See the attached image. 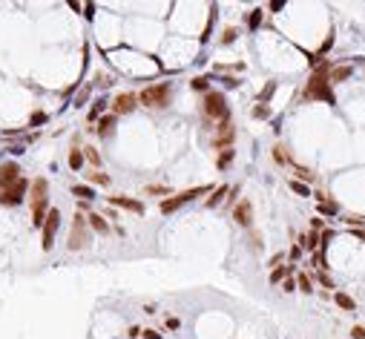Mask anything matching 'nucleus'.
<instances>
[{
    "mask_svg": "<svg viewBox=\"0 0 365 339\" xmlns=\"http://www.w3.org/2000/svg\"><path fill=\"white\" fill-rule=\"evenodd\" d=\"M328 75H331V67H328V64H322V67L311 75L308 86H305V98H319V101H325V103L336 101V98H333V92H331V86H328Z\"/></svg>",
    "mask_w": 365,
    "mask_h": 339,
    "instance_id": "f257e3e1",
    "label": "nucleus"
},
{
    "mask_svg": "<svg viewBox=\"0 0 365 339\" xmlns=\"http://www.w3.org/2000/svg\"><path fill=\"white\" fill-rule=\"evenodd\" d=\"M138 101L144 103V106H167V103H170V84L147 86V89L138 95Z\"/></svg>",
    "mask_w": 365,
    "mask_h": 339,
    "instance_id": "f03ea898",
    "label": "nucleus"
},
{
    "mask_svg": "<svg viewBox=\"0 0 365 339\" xmlns=\"http://www.w3.org/2000/svg\"><path fill=\"white\" fill-rule=\"evenodd\" d=\"M204 115L227 121V103H224V95H221V92H207V95H204Z\"/></svg>",
    "mask_w": 365,
    "mask_h": 339,
    "instance_id": "7ed1b4c3",
    "label": "nucleus"
},
{
    "mask_svg": "<svg viewBox=\"0 0 365 339\" xmlns=\"http://www.w3.org/2000/svg\"><path fill=\"white\" fill-rule=\"evenodd\" d=\"M58 227H61V213L52 207V210H46V219H43V227H40V230H43V250H52Z\"/></svg>",
    "mask_w": 365,
    "mask_h": 339,
    "instance_id": "20e7f679",
    "label": "nucleus"
},
{
    "mask_svg": "<svg viewBox=\"0 0 365 339\" xmlns=\"http://www.w3.org/2000/svg\"><path fill=\"white\" fill-rule=\"evenodd\" d=\"M26 190H29V181H26V178H17L9 190H3V193H0V204H6V207L20 204L23 199H26Z\"/></svg>",
    "mask_w": 365,
    "mask_h": 339,
    "instance_id": "39448f33",
    "label": "nucleus"
},
{
    "mask_svg": "<svg viewBox=\"0 0 365 339\" xmlns=\"http://www.w3.org/2000/svg\"><path fill=\"white\" fill-rule=\"evenodd\" d=\"M86 241H89V233H86V221H83V216L78 213V216H75V221H72L69 247H72V250H81V247H86Z\"/></svg>",
    "mask_w": 365,
    "mask_h": 339,
    "instance_id": "423d86ee",
    "label": "nucleus"
},
{
    "mask_svg": "<svg viewBox=\"0 0 365 339\" xmlns=\"http://www.w3.org/2000/svg\"><path fill=\"white\" fill-rule=\"evenodd\" d=\"M201 193H207V187H196V190H187V193H179V196L167 199V202H161V213H173V210H179L184 202L196 199V196H201Z\"/></svg>",
    "mask_w": 365,
    "mask_h": 339,
    "instance_id": "0eeeda50",
    "label": "nucleus"
},
{
    "mask_svg": "<svg viewBox=\"0 0 365 339\" xmlns=\"http://www.w3.org/2000/svg\"><path fill=\"white\" fill-rule=\"evenodd\" d=\"M17 178H20V167H17V161H6V164H0V193H3V190H9Z\"/></svg>",
    "mask_w": 365,
    "mask_h": 339,
    "instance_id": "6e6552de",
    "label": "nucleus"
},
{
    "mask_svg": "<svg viewBox=\"0 0 365 339\" xmlns=\"http://www.w3.org/2000/svg\"><path fill=\"white\" fill-rule=\"evenodd\" d=\"M135 101H138V98H135L133 92H124V95H118V98H115L112 109H115L118 115H121V112H133V109H135Z\"/></svg>",
    "mask_w": 365,
    "mask_h": 339,
    "instance_id": "1a4fd4ad",
    "label": "nucleus"
},
{
    "mask_svg": "<svg viewBox=\"0 0 365 339\" xmlns=\"http://www.w3.org/2000/svg\"><path fill=\"white\" fill-rule=\"evenodd\" d=\"M250 216H253V207H250V202H239V204H236L233 219L239 221L242 227H248V224H250Z\"/></svg>",
    "mask_w": 365,
    "mask_h": 339,
    "instance_id": "9d476101",
    "label": "nucleus"
},
{
    "mask_svg": "<svg viewBox=\"0 0 365 339\" xmlns=\"http://www.w3.org/2000/svg\"><path fill=\"white\" fill-rule=\"evenodd\" d=\"M110 202L115 207H124V210H133V213H144V204L135 202V199H127V196H110Z\"/></svg>",
    "mask_w": 365,
    "mask_h": 339,
    "instance_id": "9b49d317",
    "label": "nucleus"
},
{
    "mask_svg": "<svg viewBox=\"0 0 365 339\" xmlns=\"http://www.w3.org/2000/svg\"><path fill=\"white\" fill-rule=\"evenodd\" d=\"M233 141V127L227 121H221V127H219V138L213 141V147H227Z\"/></svg>",
    "mask_w": 365,
    "mask_h": 339,
    "instance_id": "f8f14e48",
    "label": "nucleus"
},
{
    "mask_svg": "<svg viewBox=\"0 0 365 339\" xmlns=\"http://www.w3.org/2000/svg\"><path fill=\"white\" fill-rule=\"evenodd\" d=\"M46 178H35L32 181V196H29V199H32V204H37V202H43V199H46Z\"/></svg>",
    "mask_w": 365,
    "mask_h": 339,
    "instance_id": "ddd939ff",
    "label": "nucleus"
},
{
    "mask_svg": "<svg viewBox=\"0 0 365 339\" xmlns=\"http://www.w3.org/2000/svg\"><path fill=\"white\" fill-rule=\"evenodd\" d=\"M89 224H92V230H98V233H110V224H107L104 216H98V213L89 216Z\"/></svg>",
    "mask_w": 365,
    "mask_h": 339,
    "instance_id": "4468645a",
    "label": "nucleus"
},
{
    "mask_svg": "<svg viewBox=\"0 0 365 339\" xmlns=\"http://www.w3.org/2000/svg\"><path fill=\"white\" fill-rule=\"evenodd\" d=\"M112 127H115V115H107V118L98 121V133H101V136H110V133H112Z\"/></svg>",
    "mask_w": 365,
    "mask_h": 339,
    "instance_id": "2eb2a0df",
    "label": "nucleus"
},
{
    "mask_svg": "<svg viewBox=\"0 0 365 339\" xmlns=\"http://www.w3.org/2000/svg\"><path fill=\"white\" fill-rule=\"evenodd\" d=\"M351 72H354L351 67H336V69L331 72V75H328V81H345V78H348Z\"/></svg>",
    "mask_w": 365,
    "mask_h": 339,
    "instance_id": "dca6fc26",
    "label": "nucleus"
},
{
    "mask_svg": "<svg viewBox=\"0 0 365 339\" xmlns=\"http://www.w3.org/2000/svg\"><path fill=\"white\" fill-rule=\"evenodd\" d=\"M305 250H316V244H319V236L316 233H308V236H302V241H299Z\"/></svg>",
    "mask_w": 365,
    "mask_h": 339,
    "instance_id": "f3484780",
    "label": "nucleus"
},
{
    "mask_svg": "<svg viewBox=\"0 0 365 339\" xmlns=\"http://www.w3.org/2000/svg\"><path fill=\"white\" fill-rule=\"evenodd\" d=\"M69 167H72V170H81L83 167V153H81V150H72V153H69Z\"/></svg>",
    "mask_w": 365,
    "mask_h": 339,
    "instance_id": "a211bd4d",
    "label": "nucleus"
},
{
    "mask_svg": "<svg viewBox=\"0 0 365 339\" xmlns=\"http://www.w3.org/2000/svg\"><path fill=\"white\" fill-rule=\"evenodd\" d=\"M227 193H230V190H227V187H219L216 193H213V196H210V199H207V207H216V204L221 202V199H224V196H227Z\"/></svg>",
    "mask_w": 365,
    "mask_h": 339,
    "instance_id": "6ab92c4d",
    "label": "nucleus"
},
{
    "mask_svg": "<svg viewBox=\"0 0 365 339\" xmlns=\"http://www.w3.org/2000/svg\"><path fill=\"white\" fill-rule=\"evenodd\" d=\"M72 196H78V199H86V202H89V199H92V196H95V193H92V190H89V187H83V184H78V187H72Z\"/></svg>",
    "mask_w": 365,
    "mask_h": 339,
    "instance_id": "aec40b11",
    "label": "nucleus"
},
{
    "mask_svg": "<svg viewBox=\"0 0 365 339\" xmlns=\"http://www.w3.org/2000/svg\"><path fill=\"white\" fill-rule=\"evenodd\" d=\"M336 305L345 307V310H354V299H351L348 293H336Z\"/></svg>",
    "mask_w": 365,
    "mask_h": 339,
    "instance_id": "412c9836",
    "label": "nucleus"
},
{
    "mask_svg": "<svg viewBox=\"0 0 365 339\" xmlns=\"http://www.w3.org/2000/svg\"><path fill=\"white\" fill-rule=\"evenodd\" d=\"M291 190H293V193H299V196H311V190H308V184H305V181H291Z\"/></svg>",
    "mask_w": 365,
    "mask_h": 339,
    "instance_id": "4be33fe9",
    "label": "nucleus"
},
{
    "mask_svg": "<svg viewBox=\"0 0 365 339\" xmlns=\"http://www.w3.org/2000/svg\"><path fill=\"white\" fill-rule=\"evenodd\" d=\"M83 155H86V158H89V161H92V164H101V155L95 153V147H86V150H81Z\"/></svg>",
    "mask_w": 365,
    "mask_h": 339,
    "instance_id": "5701e85b",
    "label": "nucleus"
},
{
    "mask_svg": "<svg viewBox=\"0 0 365 339\" xmlns=\"http://www.w3.org/2000/svg\"><path fill=\"white\" fill-rule=\"evenodd\" d=\"M230 161H233V150H227V153H221V155H219V170H224L227 164H230Z\"/></svg>",
    "mask_w": 365,
    "mask_h": 339,
    "instance_id": "b1692460",
    "label": "nucleus"
},
{
    "mask_svg": "<svg viewBox=\"0 0 365 339\" xmlns=\"http://www.w3.org/2000/svg\"><path fill=\"white\" fill-rule=\"evenodd\" d=\"M288 273H291V271H288V268H276V271L270 273V282H282V279H285V276H288Z\"/></svg>",
    "mask_w": 365,
    "mask_h": 339,
    "instance_id": "393cba45",
    "label": "nucleus"
},
{
    "mask_svg": "<svg viewBox=\"0 0 365 339\" xmlns=\"http://www.w3.org/2000/svg\"><path fill=\"white\" fill-rule=\"evenodd\" d=\"M89 181H95V184H110V175H104V172H89Z\"/></svg>",
    "mask_w": 365,
    "mask_h": 339,
    "instance_id": "a878e982",
    "label": "nucleus"
},
{
    "mask_svg": "<svg viewBox=\"0 0 365 339\" xmlns=\"http://www.w3.org/2000/svg\"><path fill=\"white\" fill-rule=\"evenodd\" d=\"M273 158H276L279 164H285V161H288V153H285V147H273Z\"/></svg>",
    "mask_w": 365,
    "mask_h": 339,
    "instance_id": "bb28decb",
    "label": "nucleus"
},
{
    "mask_svg": "<svg viewBox=\"0 0 365 339\" xmlns=\"http://www.w3.org/2000/svg\"><path fill=\"white\" fill-rule=\"evenodd\" d=\"M296 285H299V290H305V293H308V290H311V279H308V276L302 273V276L296 279Z\"/></svg>",
    "mask_w": 365,
    "mask_h": 339,
    "instance_id": "cd10ccee",
    "label": "nucleus"
},
{
    "mask_svg": "<svg viewBox=\"0 0 365 339\" xmlns=\"http://www.w3.org/2000/svg\"><path fill=\"white\" fill-rule=\"evenodd\" d=\"M319 213H328V216H333V213H336V204H328V202H319Z\"/></svg>",
    "mask_w": 365,
    "mask_h": 339,
    "instance_id": "c85d7f7f",
    "label": "nucleus"
},
{
    "mask_svg": "<svg viewBox=\"0 0 365 339\" xmlns=\"http://www.w3.org/2000/svg\"><path fill=\"white\" fill-rule=\"evenodd\" d=\"M253 115H256V118H267V115H270V109H267L265 103H259V106L253 109Z\"/></svg>",
    "mask_w": 365,
    "mask_h": 339,
    "instance_id": "c756f323",
    "label": "nucleus"
},
{
    "mask_svg": "<svg viewBox=\"0 0 365 339\" xmlns=\"http://www.w3.org/2000/svg\"><path fill=\"white\" fill-rule=\"evenodd\" d=\"M236 40V29H224V34H221V43H233Z\"/></svg>",
    "mask_w": 365,
    "mask_h": 339,
    "instance_id": "7c9ffc66",
    "label": "nucleus"
},
{
    "mask_svg": "<svg viewBox=\"0 0 365 339\" xmlns=\"http://www.w3.org/2000/svg\"><path fill=\"white\" fill-rule=\"evenodd\" d=\"M259 23H262V12H259V9H256V12H253V15H250V29H256V26H259Z\"/></svg>",
    "mask_w": 365,
    "mask_h": 339,
    "instance_id": "2f4dec72",
    "label": "nucleus"
},
{
    "mask_svg": "<svg viewBox=\"0 0 365 339\" xmlns=\"http://www.w3.org/2000/svg\"><path fill=\"white\" fill-rule=\"evenodd\" d=\"M43 121H46V112H35V115H32V127L43 124Z\"/></svg>",
    "mask_w": 365,
    "mask_h": 339,
    "instance_id": "473e14b6",
    "label": "nucleus"
},
{
    "mask_svg": "<svg viewBox=\"0 0 365 339\" xmlns=\"http://www.w3.org/2000/svg\"><path fill=\"white\" fill-rule=\"evenodd\" d=\"M351 337H354V339H365V328H360V325H357V328L351 331Z\"/></svg>",
    "mask_w": 365,
    "mask_h": 339,
    "instance_id": "72a5a7b5",
    "label": "nucleus"
},
{
    "mask_svg": "<svg viewBox=\"0 0 365 339\" xmlns=\"http://www.w3.org/2000/svg\"><path fill=\"white\" fill-rule=\"evenodd\" d=\"M193 89H207V78H196V81H193Z\"/></svg>",
    "mask_w": 365,
    "mask_h": 339,
    "instance_id": "f704fd0d",
    "label": "nucleus"
},
{
    "mask_svg": "<svg viewBox=\"0 0 365 339\" xmlns=\"http://www.w3.org/2000/svg\"><path fill=\"white\" fill-rule=\"evenodd\" d=\"M104 109V101H98L95 106H92V112H89V118H98V112Z\"/></svg>",
    "mask_w": 365,
    "mask_h": 339,
    "instance_id": "c9c22d12",
    "label": "nucleus"
},
{
    "mask_svg": "<svg viewBox=\"0 0 365 339\" xmlns=\"http://www.w3.org/2000/svg\"><path fill=\"white\" fill-rule=\"evenodd\" d=\"M270 95H273V84H267V86H265V92H262V101H267Z\"/></svg>",
    "mask_w": 365,
    "mask_h": 339,
    "instance_id": "e433bc0d",
    "label": "nucleus"
},
{
    "mask_svg": "<svg viewBox=\"0 0 365 339\" xmlns=\"http://www.w3.org/2000/svg\"><path fill=\"white\" fill-rule=\"evenodd\" d=\"M144 339H161V334H155V331H144Z\"/></svg>",
    "mask_w": 365,
    "mask_h": 339,
    "instance_id": "4c0bfd02",
    "label": "nucleus"
}]
</instances>
